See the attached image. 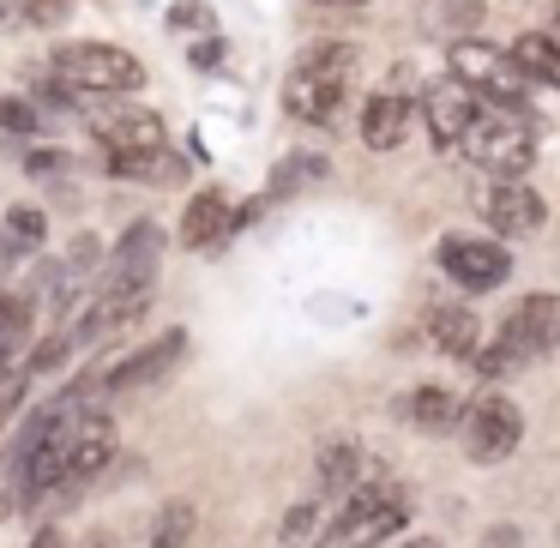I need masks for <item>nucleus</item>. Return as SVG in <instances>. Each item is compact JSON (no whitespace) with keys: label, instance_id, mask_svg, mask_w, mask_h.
<instances>
[{"label":"nucleus","instance_id":"f257e3e1","mask_svg":"<svg viewBox=\"0 0 560 548\" xmlns=\"http://www.w3.org/2000/svg\"><path fill=\"white\" fill-rule=\"evenodd\" d=\"M355 85V49L350 43H319L295 61L290 85H283V109L307 127H338V115L350 109Z\"/></svg>","mask_w":560,"mask_h":548},{"label":"nucleus","instance_id":"f03ea898","mask_svg":"<svg viewBox=\"0 0 560 548\" xmlns=\"http://www.w3.org/2000/svg\"><path fill=\"white\" fill-rule=\"evenodd\" d=\"M452 151H464V158H470L482 175H530V163H536V127L524 121V109H488V103H482Z\"/></svg>","mask_w":560,"mask_h":548},{"label":"nucleus","instance_id":"7ed1b4c3","mask_svg":"<svg viewBox=\"0 0 560 548\" xmlns=\"http://www.w3.org/2000/svg\"><path fill=\"white\" fill-rule=\"evenodd\" d=\"M49 67L79 97H133V91H145V61L115 49V43H61L49 55Z\"/></svg>","mask_w":560,"mask_h":548},{"label":"nucleus","instance_id":"20e7f679","mask_svg":"<svg viewBox=\"0 0 560 548\" xmlns=\"http://www.w3.org/2000/svg\"><path fill=\"white\" fill-rule=\"evenodd\" d=\"M404 518H410V500H404L398 482H355L338 518L326 524L319 548H380L386 536L404 530Z\"/></svg>","mask_w":560,"mask_h":548},{"label":"nucleus","instance_id":"39448f33","mask_svg":"<svg viewBox=\"0 0 560 548\" xmlns=\"http://www.w3.org/2000/svg\"><path fill=\"white\" fill-rule=\"evenodd\" d=\"M446 61H452V79L470 85V97L488 103V109H524L530 103V79L512 61V49H488L476 37H452Z\"/></svg>","mask_w":560,"mask_h":548},{"label":"nucleus","instance_id":"423d86ee","mask_svg":"<svg viewBox=\"0 0 560 548\" xmlns=\"http://www.w3.org/2000/svg\"><path fill=\"white\" fill-rule=\"evenodd\" d=\"M97 145L109 158V175H151L163 163V121L151 109H121V115H97Z\"/></svg>","mask_w":560,"mask_h":548},{"label":"nucleus","instance_id":"0eeeda50","mask_svg":"<svg viewBox=\"0 0 560 548\" xmlns=\"http://www.w3.org/2000/svg\"><path fill=\"white\" fill-rule=\"evenodd\" d=\"M440 271H446L458 290L488 295L512 278V254H506L500 235H446V242H440Z\"/></svg>","mask_w":560,"mask_h":548},{"label":"nucleus","instance_id":"6e6552de","mask_svg":"<svg viewBox=\"0 0 560 548\" xmlns=\"http://www.w3.org/2000/svg\"><path fill=\"white\" fill-rule=\"evenodd\" d=\"M458 440H464V452H470L476 464L512 458V452H518V440H524L518 404H512V398H476L470 410L458 416Z\"/></svg>","mask_w":560,"mask_h":548},{"label":"nucleus","instance_id":"1a4fd4ad","mask_svg":"<svg viewBox=\"0 0 560 548\" xmlns=\"http://www.w3.org/2000/svg\"><path fill=\"white\" fill-rule=\"evenodd\" d=\"M163 247H170V235H163L151 218L127 223V235L115 242V254L103 259L97 290H151V278H158V266H163Z\"/></svg>","mask_w":560,"mask_h":548},{"label":"nucleus","instance_id":"9d476101","mask_svg":"<svg viewBox=\"0 0 560 548\" xmlns=\"http://www.w3.org/2000/svg\"><path fill=\"white\" fill-rule=\"evenodd\" d=\"M476 206H482L488 230L506 235V242H524V235H536L548 223V199L536 194L530 182H518V175H500V182H488L482 194H476Z\"/></svg>","mask_w":560,"mask_h":548},{"label":"nucleus","instance_id":"9b49d317","mask_svg":"<svg viewBox=\"0 0 560 548\" xmlns=\"http://www.w3.org/2000/svg\"><path fill=\"white\" fill-rule=\"evenodd\" d=\"M494 338L518 362H536V355L560 350V295H524V302H512V314L494 326Z\"/></svg>","mask_w":560,"mask_h":548},{"label":"nucleus","instance_id":"f8f14e48","mask_svg":"<svg viewBox=\"0 0 560 548\" xmlns=\"http://www.w3.org/2000/svg\"><path fill=\"white\" fill-rule=\"evenodd\" d=\"M115 464V422L109 416H85V422L73 428V452H67V476L55 494H79V488H91L103 470Z\"/></svg>","mask_w":560,"mask_h":548},{"label":"nucleus","instance_id":"ddd939ff","mask_svg":"<svg viewBox=\"0 0 560 548\" xmlns=\"http://www.w3.org/2000/svg\"><path fill=\"white\" fill-rule=\"evenodd\" d=\"M182 355H187V331H182V326H170L163 338H151L139 355H127V362L115 368V374L103 380V386H109V392H145V386H163V380H170L175 368H182Z\"/></svg>","mask_w":560,"mask_h":548},{"label":"nucleus","instance_id":"4468645a","mask_svg":"<svg viewBox=\"0 0 560 548\" xmlns=\"http://www.w3.org/2000/svg\"><path fill=\"white\" fill-rule=\"evenodd\" d=\"M476 109H482V103H476L470 85H458V79H440V85H428V97H422L428 139H434L440 151H452V145H458V133L470 127Z\"/></svg>","mask_w":560,"mask_h":548},{"label":"nucleus","instance_id":"2eb2a0df","mask_svg":"<svg viewBox=\"0 0 560 548\" xmlns=\"http://www.w3.org/2000/svg\"><path fill=\"white\" fill-rule=\"evenodd\" d=\"M410 127H416V103L404 97V91L368 97V109H362V145L368 151H398L404 139H410Z\"/></svg>","mask_w":560,"mask_h":548},{"label":"nucleus","instance_id":"dca6fc26","mask_svg":"<svg viewBox=\"0 0 560 548\" xmlns=\"http://www.w3.org/2000/svg\"><path fill=\"white\" fill-rule=\"evenodd\" d=\"M230 230H235V211H230V199H223L218 187H199V194L182 206V242L187 247H218Z\"/></svg>","mask_w":560,"mask_h":548},{"label":"nucleus","instance_id":"f3484780","mask_svg":"<svg viewBox=\"0 0 560 548\" xmlns=\"http://www.w3.org/2000/svg\"><path fill=\"white\" fill-rule=\"evenodd\" d=\"M428 343L446 350V355H476V343H482V319H476L470 307L446 302V307L428 314Z\"/></svg>","mask_w":560,"mask_h":548},{"label":"nucleus","instance_id":"a211bd4d","mask_svg":"<svg viewBox=\"0 0 560 548\" xmlns=\"http://www.w3.org/2000/svg\"><path fill=\"white\" fill-rule=\"evenodd\" d=\"M404 410H410V428H416V434H434V440H446V434H458V416H464V404L452 398L446 386H416Z\"/></svg>","mask_w":560,"mask_h":548},{"label":"nucleus","instance_id":"6ab92c4d","mask_svg":"<svg viewBox=\"0 0 560 548\" xmlns=\"http://www.w3.org/2000/svg\"><path fill=\"white\" fill-rule=\"evenodd\" d=\"M512 61L524 67V79H530V85L560 91V43L548 37V31H524V37L512 43Z\"/></svg>","mask_w":560,"mask_h":548},{"label":"nucleus","instance_id":"aec40b11","mask_svg":"<svg viewBox=\"0 0 560 548\" xmlns=\"http://www.w3.org/2000/svg\"><path fill=\"white\" fill-rule=\"evenodd\" d=\"M31 326H37V307H31L25 290H0V368L25 350Z\"/></svg>","mask_w":560,"mask_h":548},{"label":"nucleus","instance_id":"412c9836","mask_svg":"<svg viewBox=\"0 0 560 548\" xmlns=\"http://www.w3.org/2000/svg\"><path fill=\"white\" fill-rule=\"evenodd\" d=\"M49 242V218H43L37 206H13L7 211V242H0V266L13 254H37V247Z\"/></svg>","mask_w":560,"mask_h":548},{"label":"nucleus","instance_id":"4be33fe9","mask_svg":"<svg viewBox=\"0 0 560 548\" xmlns=\"http://www.w3.org/2000/svg\"><path fill=\"white\" fill-rule=\"evenodd\" d=\"M194 524H199L194 500H170V506L158 512V524H151V543L145 548H187V543H194Z\"/></svg>","mask_w":560,"mask_h":548},{"label":"nucleus","instance_id":"5701e85b","mask_svg":"<svg viewBox=\"0 0 560 548\" xmlns=\"http://www.w3.org/2000/svg\"><path fill=\"white\" fill-rule=\"evenodd\" d=\"M355 446L350 440H338V446H326L319 452V488H326V494H350L355 482H362V470H355Z\"/></svg>","mask_w":560,"mask_h":548},{"label":"nucleus","instance_id":"b1692460","mask_svg":"<svg viewBox=\"0 0 560 548\" xmlns=\"http://www.w3.org/2000/svg\"><path fill=\"white\" fill-rule=\"evenodd\" d=\"M422 19L434 31H446V37H470V31L482 25V0H434Z\"/></svg>","mask_w":560,"mask_h":548},{"label":"nucleus","instance_id":"393cba45","mask_svg":"<svg viewBox=\"0 0 560 548\" xmlns=\"http://www.w3.org/2000/svg\"><path fill=\"white\" fill-rule=\"evenodd\" d=\"M0 133H13V139H31V133H43V121H37V103H31V97H0Z\"/></svg>","mask_w":560,"mask_h":548},{"label":"nucleus","instance_id":"a878e982","mask_svg":"<svg viewBox=\"0 0 560 548\" xmlns=\"http://www.w3.org/2000/svg\"><path fill=\"white\" fill-rule=\"evenodd\" d=\"M319 524H326V518H319V506H290V512H283L278 543H283V548H307V543L319 536Z\"/></svg>","mask_w":560,"mask_h":548},{"label":"nucleus","instance_id":"bb28decb","mask_svg":"<svg viewBox=\"0 0 560 548\" xmlns=\"http://www.w3.org/2000/svg\"><path fill=\"white\" fill-rule=\"evenodd\" d=\"M13 13L37 31H61L67 13H73V0H13Z\"/></svg>","mask_w":560,"mask_h":548},{"label":"nucleus","instance_id":"cd10ccee","mask_svg":"<svg viewBox=\"0 0 560 548\" xmlns=\"http://www.w3.org/2000/svg\"><path fill=\"white\" fill-rule=\"evenodd\" d=\"M170 31H199V37H218V13H211L206 0H182V7H170Z\"/></svg>","mask_w":560,"mask_h":548},{"label":"nucleus","instance_id":"c85d7f7f","mask_svg":"<svg viewBox=\"0 0 560 548\" xmlns=\"http://www.w3.org/2000/svg\"><path fill=\"white\" fill-rule=\"evenodd\" d=\"M470 362H476V374H488V380H506L512 368H524V362H518V355H512L500 338H494V343H476V355H470Z\"/></svg>","mask_w":560,"mask_h":548},{"label":"nucleus","instance_id":"c756f323","mask_svg":"<svg viewBox=\"0 0 560 548\" xmlns=\"http://www.w3.org/2000/svg\"><path fill=\"white\" fill-rule=\"evenodd\" d=\"M295 175H326V163H319V158H290V163H278V175H271V194H290V187H302Z\"/></svg>","mask_w":560,"mask_h":548},{"label":"nucleus","instance_id":"7c9ffc66","mask_svg":"<svg viewBox=\"0 0 560 548\" xmlns=\"http://www.w3.org/2000/svg\"><path fill=\"white\" fill-rule=\"evenodd\" d=\"M25 170L37 175V182H49V175H67L73 163H67V151H31V158H25Z\"/></svg>","mask_w":560,"mask_h":548},{"label":"nucleus","instance_id":"2f4dec72","mask_svg":"<svg viewBox=\"0 0 560 548\" xmlns=\"http://www.w3.org/2000/svg\"><path fill=\"white\" fill-rule=\"evenodd\" d=\"M31 548H67V536L61 530H37V536H31Z\"/></svg>","mask_w":560,"mask_h":548},{"label":"nucleus","instance_id":"473e14b6","mask_svg":"<svg viewBox=\"0 0 560 548\" xmlns=\"http://www.w3.org/2000/svg\"><path fill=\"white\" fill-rule=\"evenodd\" d=\"M548 37L560 43V0H555V13H548Z\"/></svg>","mask_w":560,"mask_h":548},{"label":"nucleus","instance_id":"72a5a7b5","mask_svg":"<svg viewBox=\"0 0 560 548\" xmlns=\"http://www.w3.org/2000/svg\"><path fill=\"white\" fill-rule=\"evenodd\" d=\"M319 7H374V0H319Z\"/></svg>","mask_w":560,"mask_h":548},{"label":"nucleus","instance_id":"f704fd0d","mask_svg":"<svg viewBox=\"0 0 560 548\" xmlns=\"http://www.w3.org/2000/svg\"><path fill=\"white\" fill-rule=\"evenodd\" d=\"M404 548H440V543H434V536H416V543H404Z\"/></svg>","mask_w":560,"mask_h":548},{"label":"nucleus","instance_id":"c9c22d12","mask_svg":"<svg viewBox=\"0 0 560 548\" xmlns=\"http://www.w3.org/2000/svg\"><path fill=\"white\" fill-rule=\"evenodd\" d=\"M7 13H13V0H0V25H7Z\"/></svg>","mask_w":560,"mask_h":548},{"label":"nucleus","instance_id":"e433bc0d","mask_svg":"<svg viewBox=\"0 0 560 548\" xmlns=\"http://www.w3.org/2000/svg\"><path fill=\"white\" fill-rule=\"evenodd\" d=\"M85 548H103V536H91V543H85Z\"/></svg>","mask_w":560,"mask_h":548}]
</instances>
